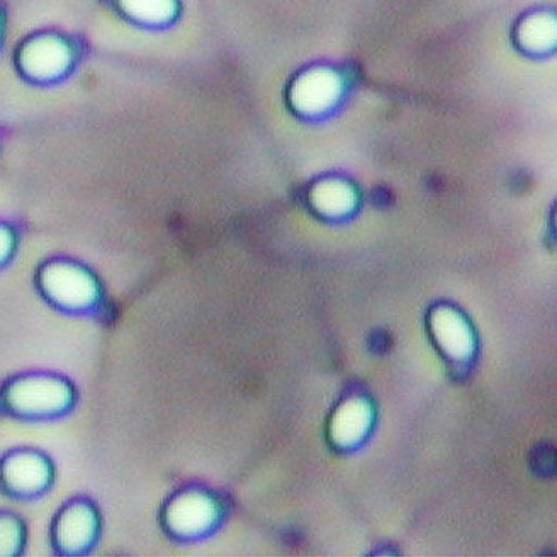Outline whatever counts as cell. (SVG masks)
I'll return each mask as SVG.
<instances>
[{"mask_svg": "<svg viewBox=\"0 0 557 557\" xmlns=\"http://www.w3.org/2000/svg\"><path fill=\"white\" fill-rule=\"evenodd\" d=\"M103 3L124 22L148 30L170 28L183 12L182 0H103Z\"/></svg>", "mask_w": 557, "mask_h": 557, "instance_id": "cell-2", "label": "cell"}, {"mask_svg": "<svg viewBox=\"0 0 557 557\" xmlns=\"http://www.w3.org/2000/svg\"><path fill=\"white\" fill-rule=\"evenodd\" d=\"M314 201L318 208L326 213L347 211L352 205L354 196L349 188L338 183H329L318 188Z\"/></svg>", "mask_w": 557, "mask_h": 557, "instance_id": "cell-6", "label": "cell"}, {"mask_svg": "<svg viewBox=\"0 0 557 557\" xmlns=\"http://www.w3.org/2000/svg\"><path fill=\"white\" fill-rule=\"evenodd\" d=\"M341 92V79L332 70H313L296 81L293 102L299 111L319 112L336 101Z\"/></svg>", "mask_w": 557, "mask_h": 557, "instance_id": "cell-3", "label": "cell"}, {"mask_svg": "<svg viewBox=\"0 0 557 557\" xmlns=\"http://www.w3.org/2000/svg\"><path fill=\"white\" fill-rule=\"evenodd\" d=\"M85 44L60 30H38L25 36L15 49V64L34 81H53L67 74L83 57Z\"/></svg>", "mask_w": 557, "mask_h": 557, "instance_id": "cell-1", "label": "cell"}, {"mask_svg": "<svg viewBox=\"0 0 557 557\" xmlns=\"http://www.w3.org/2000/svg\"><path fill=\"white\" fill-rule=\"evenodd\" d=\"M556 219H557V214H556ZM556 226H557V221H556Z\"/></svg>", "mask_w": 557, "mask_h": 557, "instance_id": "cell-8", "label": "cell"}, {"mask_svg": "<svg viewBox=\"0 0 557 557\" xmlns=\"http://www.w3.org/2000/svg\"><path fill=\"white\" fill-rule=\"evenodd\" d=\"M367 421V408L361 403H348L336 419L335 437L341 443L354 442L362 435Z\"/></svg>", "mask_w": 557, "mask_h": 557, "instance_id": "cell-5", "label": "cell"}, {"mask_svg": "<svg viewBox=\"0 0 557 557\" xmlns=\"http://www.w3.org/2000/svg\"><path fill=\"white\" fill-rule=\"evenodd\" d=\"M45 277H47L50 289L64 296L65 299H70L71 296L74 299H79L89 290L88 278L75 267L53 265Z\"/></svg>", "mask_w": 557, "mask_h": 557, "instance_id": "cell-4", "label": "cell"}, {"mask_svg": "<svg viewBox=\"0 0 557 557\" xmlns=\"http://www.w3.org/2000/svg\"><path fill=\"white\" fill-rule=\"evenodd\" d=\"M436 331L440 339L451 348H460L467 344V332L460 319L451 314H442L436 320Z\"/></svg>", "mask_w": 557, "mask_h": 557, "instance_id": "cell-7", "label": "cell"}]
</instances>
